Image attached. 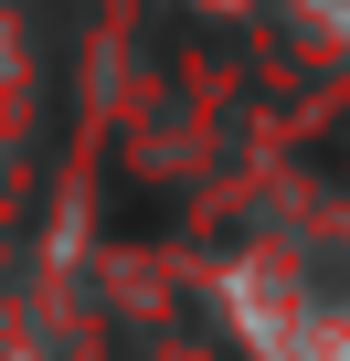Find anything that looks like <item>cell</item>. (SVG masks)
Listing matches in <instances>:
<instances>
[{
	"instance_id": "6da1fadb",
	"label": "cell",
	"mask_w": 350,
	"mask_h": 361,
	"mask_svg": "<svg viewBox=\"0 0 350 361\" xmlns=\"http://www.w3.org/2000/svg\"><path fill=\"white\" fill-rule=\"evenodd\" d=\"M96 213H106V234H159L170 213H181V192H138V180H117Z\"/></svg>"
},
{
	"instance_id": "7a4b0ae2",
	"label": "cell",
	"mask_w": 350,
	"mask_h": 361,
	"mask_svg": "<svg viewBox=\"0 0 350 361\" xmlns=\"http://www.w3.org/2000/svg\"><path fill=\"white\" fill-rule=\"evenodd\" d=\"M308 159H318V180H339V192H350V106L318 128V149H308Z\"/></svg>"
},
{
	"instance_id": "3957f363",
	"label": "cell",
	"mask_w": 350,
	"mask_h": 361,
	"mask_svg": "<svg viewBox=\"0 0 350 361\" xmlns=\"http://www.w3.org/2000/svg\"><path fill=\"white\" fill-rule=\"evenodd\" d=\"M96 361H149V340H127V329H117V340H106Z\"/></svg>"
}]
</instances>
